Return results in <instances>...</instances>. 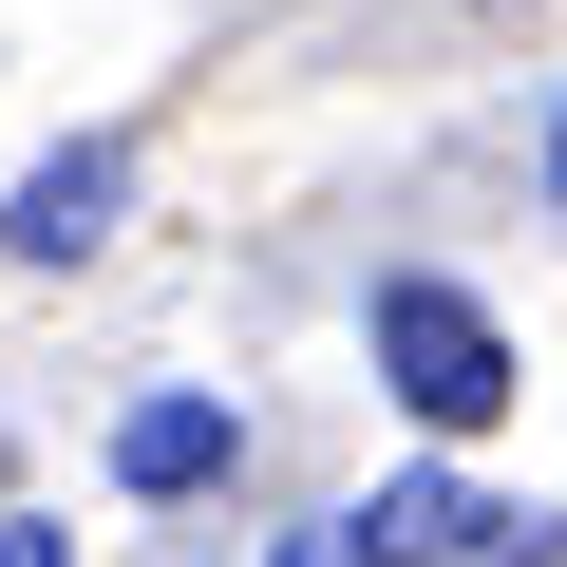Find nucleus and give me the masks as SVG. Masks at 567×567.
I'll use <instances>...</instances> for the list:
<instances>
[{
  "label": "nucleus",
  "instance_id": "obj_1",
  "mask_svg": "<svg viewBox=\"0 0 567 567\" xmlns=\"http://www.w3.org/2000/svg\"><path fill=\"white\" fill-rule=\"evenodd\" d=\"M379 379H398L435 435H492V416H511V341L454 303V284H379Z\"/></svg>",
  "mask_w": 567,
  "mask_h": 567
},
{
  "label": "nucleus",
  "instance_id": "obj_2",
  "mask_svg": "<svg viewBox=\"0 0 567 567\" xmlns=\"http://www.w3.org/2000/svg\"><path fill=\"white\" fill-rule=\"evenodd\" d=\"M473 529H511L473 473H398V492H360V511H322L303 548H284V567H454Z\"/></svg>",
  "mask_w": 567,
  "mask_h": 567
},
{
  "label": "nucleus",
  "instance_id": "obj_3",
  "mask_svg": "<svg viewBox=\"0 0 567 567\" xmlns=\"http://www.w3.org/2000/svg\"><path fill=\"white\" fill-rule=\"evenodd\" d=\"M114 189H133V152H114V133H76V152L20 189V246H39V265H76V246L114 227Z\"/></svg>",
  "mask_w": 567,
  "mask_h": 567
},
{
  "label": "nucleus",
  "instance_id": "obj_4",
  "mask_svg": "<svg viewBox=\"0 0 567 567\" xmlns=\"http://www.w3.org/2000/svg\"><path fill=\"white\" fill-rule=\"evenodd\" d=\"M114 473H133V492H208V473H227V416H208V398H152V416H114Z\"/></svg>",
  "mask_w": 567,
  "mask_h": 567
},
{
  "label": "nucleus",
  "instance_id": "obj_5",
  "mask_svg": "<svg viewBox=\"0 0 567 567\" xmlns=\"http://www.w3.org/2000/svg\"><path fill=\"white\" fill-rule=\"evenodd\" d=\"M0 567H76V548H58V529H0Z\"/></svg>",
  "mask_w": 567,
  "mask_h": 567
},
{
  "label": "nucleus",
  "instance_id": "obj_6",
  "mask_svg": "<svg viewBox=\"0 0 567 567\" xmlns=\"http://www.w3.org/2000/svg\"><path fill=\"white\" fill-rule=\"evenodd\" d=\"M548 189H567V152H548Z\"/></svg>",
  "mask_w": 567,
  "mask_h": 567
}]
</instances>
